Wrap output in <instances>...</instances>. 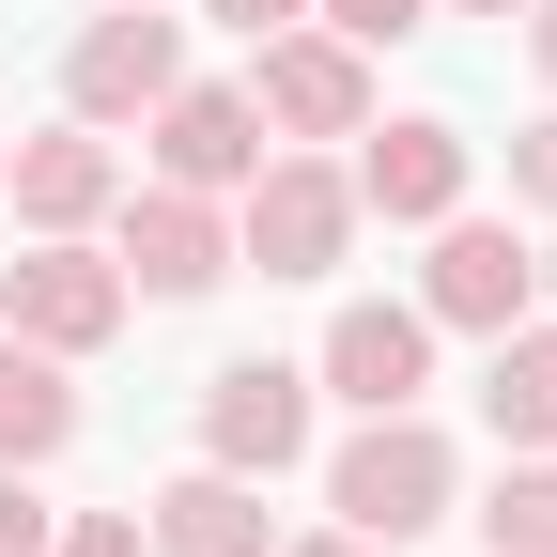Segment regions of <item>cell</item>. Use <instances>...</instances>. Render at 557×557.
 <instances>
[{"label":"cell","mask_w":557,"mask_h":557,"mask_svg":"<svg viewBox=\"0 0 557 557\" xmlns=\"http://www.w3.org/2000/svg\"><path fill=\"white\" fill-rule=\"evenodd\" d=\"M325 511L357 527V542H387V557H403V542H434V527L465 511V449H449L418 403H387V418H357V434H341Z\"/></svg>","instance_id":"1"},{"label":"cell","mask_w":557,"mask_h":557,"mask_svg":"<svg viewBox=\"0 0 557 557\" xmlns=\"http://www.w3.org/2000/svg\"><path fill=\"white\" fill-rule=\"evenodd\" d=\"M341 248H357V171H341L325 139H263V171L233 186V263L341 278Z\"/></svg>","instance_id":"2"},{"label":"cell","mask_w":557,"mask_h":557,"mask_svg":"<svg viewBox=\"0 0 557 557\" xmlns=\"http://www.w3.org/2000/svg\"><path fill=\"white\" fill-rule=\"evenodd\" d=\"M248 109H263V139H357L372 47H341L325 16H278V32H248Z\"/></svg>","instance_id":"3"},{"label":"cell","mask_w":557,"mask_h":557,"mask_svg":"<svg viewBox=\"0 0 557 557\" xmlns=\"http://www.w3.org/2000/svg\"><path fill=\"white\" fill-rule=\"evenodd\" d=\"M124 310H139V295H124V263H109L94 233H32L16 263H0V325L47 341V357H94Z\"/></svg>","instance_id":"4"},{"label":"cell","mask_w":557,"mask_h":557,"mask_svg":"<svg viewBox=\"0 0 557 557\" xmlns=\"http://www.w3.org/2000/svg\"><path fill=\"white\" fill-rule=\"evenodd\" d=\"M109 263H124V295H218V278H233V218H218V201H201V186H124L109 201Z\"/></svg>","instance_id":"5"},{"label":"cell","mask_w":557,"mask_h":557,"mask_svg":"<svg viewBox=\"0 0 557 557\" xmlns=\"http://www.w3.org/2000/svg\"><path fill=\"white\" fill-rule=\"evenodd\" d=\"M171 78H186L171 0H109V16H78V47H62V109H78V124H139Z\"/></svg>","instance_id":"6"},{"label":"cell","mask_w":557,"mask_h":557,"mask_svg":"<svg viewBox=\"0 0 557 557\" xmlns=\"http://www.w3.org/2000/svg\"><path fill=\"white\" fill-rule=\"evenodd\" d=\"M418 310L496 341V325H527V310H542V248H527L511 218H465V201H449V218H434V263H418Z\"/></svg>","instance_id":"7"},{"label":"cell","mask_w":557,"mask_h":557,"mask_svg":"<svg viewBox=\"0 0 557 557\" xmlns=\"http://www.w3.org/2000/svg\"><path fill=\"white\" fill-rule=\"evenodd\" d=\"M310 372L295 357H233V372H201V465H233V480H278L310 449Z\"/></svg>","instance_id":"8"},{"label":"cell","mask_w":557,"mask_h":557,"mask_svg":"<svg viewBox=\"0 0 557 557\" xmlns=\"http://www.w3.org/2000/svg\"><path fill=\"white\" fill-rule=\"evenodd\" d=\"M310 387H341L357 418L418 403V387H434V310H418V295H341V310H325V357H310Z\"/></svg>","instance_id":"9"},{"label":"cell","mask_w":557,"mask_h":557,"mask_svg":"<svg viewBox=\"0 0 557 557\" xmlns=\"http://www.w3.org/2000/svg\"><path fill=\"white\" fill-rule=\"evenodd\" d=\"M139 124H156V186H201V201H233V186L263 171V109H248V78H171Z\"/></svg>","instance_id":"10"},{"label":"cell","mask_w":557,"mask_h":557,"mask_svg":"<svg viewBox=\"0 0 557 557\" xmlns=\"http://www.w3.org/2000/svg\"><path fill=\"white\" fill-rule=\"evenodd\" d=\"M0 201H16L32 233H94L109 201H124V156H109V124L62 109L47 139H0Z\"/></svg>","instance_id":"11"},{"label":"cell","mask_w":557,"mask_h":557,"mask_svg":"<svg viewBox=\"0 0 557 557\" xmlns=\"http://www.w3.org/2000/svg\"><path fill=\"white\" fill-rule=\"evenodd\" d=\"M372 156H357V218H403V233H434L449 201H465V124H357Z\"/></svg>","instance_id":"12"},{"label":"cell","mask_w":557,"mask_h":557,"mask_svg":"<svg viewBox=\"0 0 557 557\" xmlns=\"http://www.w3.org/2000/svg\"><path fill=\"white\" fill-rule=\"evenodd\" d=\"M156 557H278V511H263V480H233V465H186L171 496H156V527H139Z\"/></svg>","instance_id":"13"},{"label":"cell","mask_w":557,"mask_h":557,"mask_svg":"<svg viewBox=\"0 0 557 557\" xmlns=\"http://www.w3.org/2000/svg\"><path fill=\"white\" fill-rule=\"evenodd\" d=\"M78 357H47V341L0 325V465H62L78 449V387H62Z\"/></svg>","instance_id":"14"},{"label":"cell","mask_w":557,"mask_h":557,"mask_svg":"<svg viewBox=\"0 0 557 557\" xmlns=\"http://www.w3.org/2000/svg\"><path fill=\"white\" fill-rule=\"evenodd\" d=\"M480 418H496V449H557V325H496Z\"/></svg>","instance_id":"15"},{"label":"cell","mask_w":557,"mask_h":557,"mask_svg":"<svg viewBox=\"0 0 557 557\" xmlns=\"http://www.w3.org/2000/svg\"><path fill=\"white\" fill-rule=\"evenodd\" d=\"M480 542H496V557H557V449H511V465H496Z\"/></svg>","instance_id":"16"},{"label":"cell","mask_w":557,"mask_h":557,"mask_svg":"<svg viewBox=\"0 0 557 557\" xmlns=\"http://www.w3.org/2000/svg\"><path fill=\"white\" fill-rule=\"evenodd\" d=\"M310 16H325L341 47H403V32H434V0H310Z\"/></svg>","instance_id":"17"},{"label":"cell","mask_w":557,"mask_h":557,"mask_svg":"<svg viewBox=\"0 0 557 557\" xmlns=\"http://www.w3.org/2000/svg\"><path fill=\"white\" fill-rule=\"evenodd\" d=\"M62 542V511L32 496V465H0V557H47Z\"/></svg>","instance_id":"18"},{"label":"cell","mask_w":557,"mask_h":557,"mask_svg":"<svg viewBox=\"0 0 557 557\" xmlns=\"http://www.w3.org/2000/svg\"><path fill=\"white\" fill-rule=\"evenodd\" d=\"M47 557H156V542H139V511H62Z\"/></svg>","instance_id":"19"},{"label":"cell","mask_w":557,"mask_h":557,"mask_svg":"<svg viewBox=\"0 0 557 557\" xmlns=\"http://www.w3.org/2000/svg\"><path fill=\"white\" fill-rule=\"evenodd\" d=\"M511 201H542V218H557V109L511 139Z\"/></svg>","instance_id":"20"},{"label":"cell","mask_w":557,"mask_h":557,"mask_svg":"<svg viewBox=\"0 0 557 557\" xmlns=\"http://www.w3.org/2000/svg\"><path fill=\"white\" fill-rule=\"evenodd\" d=\"M201 16H233V32H278V16H310V0H201Z\"/></svg>","instance_id":"21"},{"label":"cell","mask_w":557,"mask_h":557,"mask_svg":"<svg viewBox=\"0 0 557 557\" xmlns=\"http://www.w3.org/2000/svg\"><path fill=\"white\" fill-rule=\"evenodd\" d=\"M527 62H542V94H557V0H527Z\"/></svg>","instance_id":"22"},{"label":"cell","mask_w":557,"mask_h":557,"mask_svg":"<svg viewBox=\"0 0 557 557\" xmlns=\"http://www.w3.org/2000/svg\"><path fill=\"white\" fill-rule=\"evenodd\" d=\"M278 557H387V542H357V527H325V542H278Z\"/></svg>","instance_id":"23"},{"label":"cell","mask_w":557,"mask_h":557,"mask_svg":"<svg viewBox=\"0 0 557 557\" xmlns=\"http://www.w3.org/2000/svg\"><path fill=\"white\" fill-rule=\"evenodd\" d=\"M434 16H527V0H434Z\"/></svg>","instance_id":"24"},{"label":"cell","mask_w":557,"mask_h":557,"mask_svg":"<svg viewBox=\"0 0 557 557\" xmlns=\"http://www.w3.org/2000/svg\"><path fill=\"white\" fill-rule=\"evenodd\" d=\"M542 295H557V248H542Z\"/></svg>","instance_id":"25"}]
</instances>
